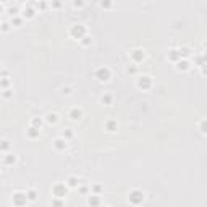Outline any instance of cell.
Listing matches in <instances>:
<instances>
[{
    "instance_id": "cell-1",
    "label": "cell",
    "mask_w": 207,
    "mask_h": 207,
    "mask_svg": "<svg viewBox=\"0 0 207 207\" xmlns=\"http://www.w3.org/2000/svg\"><path fill=\"white\" fill-rule=\"evenodd\" d=\"M70 36L74 39H81L83 36H86V28L83 25H73L70 29Z\"/></svg>"
},
{
    "instance_id": "cell-2",
    "label": "cell",
    "mask_w": 207,
    "mask_h": 207,
    "mask_svg": "<svg viewBox=\"0 0 207 207\" xmlns=\"http://www.w3.org/2000/svg\"><path fill=\"white\" fill-rule=\"evenodd\" d=\"M151 86H152V79L149 76H139L138 78V88L139 89H142V91H147V89H151Z\"/></svg>"
},
{
    "instance_id": "cell-3",
    "label": "cell",
    "mask_w": 207,
    "mask_h": 207,
    "mask_svg": "<svg viewBox=\"0 0 207 207\" xmlns=\"http://www.w3.org/2000/svg\"><path fill=\"white\" fill-rule=\"evenodd\" d=\"M142 199H144V193H142V191L134 189V191H131V193H130V202L134 204V206L141 204V202H142Z\"/></svg>"
},
{
    "instance_id": "cell-4",
    "label": "cell",
    "mask_w": 207,
    "mask_h": 207,
    "mask_svg": "<svg viewBox=\"0 0 207 207\" xmlns=\"http://www.w3.org/2000/svg\"><path fill=\"white\" fill-rule=\"evenodd\" d=\"M67 191H68V188L63 185V183H57V185H53V188H52L53 196H57V197H63L65 194H67Z\"/></svg>"
},
{
    "instance_id": "cell-5",
    "label": "cell",
    "mask_w": 207,
    "mask_h": 207,
    "mask_svg": "<svg viewBox=\"0 0 207 207\" xmlns=\"http://www.w3.org/2000/svg\"><path fill=\"white\" fill-rule=\"evenodd\" d=\"M95 78H97L99 81H109V78H110V70H109V68H105V67L99 68V70L95 71Z\"/></svg>"
},
{
    "instance_id": "cell-6",
    "label": "cell",
    "mask_w": 207,
    "mask_h": 207,
    "mask_svg": "<svg viewBox=\"0 0 207 207\" xmlns=\"http://www.w3.org/2000/svg\"><path fill=\"white\" fill-rule=\"evenodd\" d=\"M26 202H28L26 193H15L13 194V204L15 206H25Z\"/></svg>"
},
{
    "instance_id": "cell-7",
    "label": "cell",
    "mask_w": 207,
    "mask_h": 207,
    "mask_svg": "<svg viewBox=\"0 0 207 207\" xmlns=\"http://www.w3.org/2000/svg\"><path fill=\"white\" fill-rule=\"evenodd\" d=\"M191 68V63L188 58H180L178 62H176V70L178 71H188Z\"/></svg>"
},
{
    "instance_id": "cell-8",
    "label": "cell",
    "mask_w": 207,
    "mask_h": 207,
    "mask_svg": "<svg viewBox=\"0 0 207 207\" xmlns=\"http://www.w3.org/2000/svg\"><path fill=\"white\" fill-rule=\"evenodd\" d=\"M131 58H133V62L139 63V62H142V60H144V52L141 49H134L133 52H131Z\"/></svg>"
},
{
    "instance_id": "cell-9",
    "label": "cell",
    "mask_w": 207,
    "mask_h": 207,
    "mask_svg": "<svg viewBox=\"0 0 207 207\" xmlns=\"http://www.w3.org/2000/svg\"><path fill=\"white\" fill-rule=\"evenodd\" d=\"M167 58L170 60V62H173V63H176L180 60V53H178V49H170L168 53H167Z\"/></svg>"
},
{
    "instance_id": "cell-10",
    "label": "cell",
    "mask_w": 207,
    "mask_h": 207,
    "mask_svg": "<svg viewBox=\"0 0 207 207\" xmlns=\"http://www.w3.org/2000/svg\"><path fill=\"white\" fill-rule=\"evenodd\" d=\"M53 146H55V149L57 151H65L67 149V139H62V138H58V139H55L53 141Z\"/></svg>"
},
{
    "instance_id": "cell-11",
    "label": "cell",
    "mask_w": 207,
    "mask_h": 207,
    "mask_svg": "<svg viewBox=\"0 0 207 207\" xmlns=\"http://www.w3.org/2000/svg\"><path fill=\"white\" fill-rule=\"evenodd\" d=\"M81 116H83V110L81 109H71L70 110V118L71 120H74V121H76V120H79Z\"/></svg>"
},
{
    "instance_id": "cell-12",
    "label": "cell",
    "mask_w": 207,
    "mask_h": 207,
    "mask_svg": "<svg viewBox=\"0 0 207 207\" xmlns=\"http://www.w3.org/2000/svg\"><path fill=\"white\" fill-rule=\"evenodd\" d=\"M178 53H180V58H188V57L191 55V50L188 49V47H180Z\"/></svg>"
},
{
    "instance_id": "cell-13",
    "label": "cell",
    "mask_w": 207,
    "mask_h": 207,
    "mask_svg": "<svg viewBox=\"0 0 207 207\" xmlns=\"http://www.w3.org/2000/svg\"><path fill=\"white\" fill-rule=\"evenodd\" d=\"M28 136H29V138H32V139H34V138H37V136H39V128L31 126V128L28 130Z\"/></svg>"
},
{
    "instance_id": "cell-14",
    "label": "cell",
    "mask_w": 207,
    "mask_h": 207,
    "mask_svg": "<svg viewBox=\"0 0 207 207\" xmlns=\"http://www.w3.org/2000/svg\"><path fill=\"white\" fill-rule=\"evenodd\" d=\"M78 185H79V180H78L76 176H70V178H68V186H70V188H78Z\"/></svg>"
},
{
    "instance_id": "cell-15",
    "label": "cell",
    "mask_w": 207,
    "mask_h": 207,
    "mask_svg": "<svg viewBox=\"0 0 207 207\" xmlns=\"http://www.w3.org/2000/svg\"><path fill=\"white\" fill-rule=\"evenodd\" d=\"M34 15H36V11H34V8H25V11H23V16L25 18H34Z\"/></svg>"
},
{
    "instance_id": "cell-16",
    "label": "cell",
    "mask_w": 207,
    "mask_h": 207,
    "mask_svg": "<svg viewBox=\"0 0 207 207\" xmlns=\"http://www.w3.org/2000/svg\"><path fill=\"white\" fill-rule=\"evenodd\" d=\"M88 204L89 206H99V204H100V199H99L97 196H89V199H88Z\"/></svg>"
},
{
    "instance_id": "cell-17",
    "label": "cell",
    "mask_w": 207,
    "mask_h": 207,
    "mask_svg": "<svg viewBox=\"0 0 207 207\" xmlns=\"http://www.w3.org/2000/svg\"><path fill=\"white\" fill-rule=\"evenodd\" d=\"M4 162L7 165H11V163H15V162H16V157H15L13 154H7V155H5V159H4Z\"/></svg>"
},
{
    "instance_id": "cell-18",
    "label": "cell",
    "mask_w": 207,
    "mask_h": 207,
    "mask_svg": "<svg viewBox=\"0 0 207 207\" xmlns=\"http://www.w3.org/2000/svg\"><path fill=\"white\" fill-rule=\"evenodd\" d=\"M105 128L109 131H115L116 130V121H113V120H109V121L105 123Z\"/></svg>"
},
{
    "instance_id": "cell-19",
    "label": "cell",
    "mask_w": 207,
    "mask_h": 207,
    "mask_svg": "<svg viewBox=\"0 0 207 207\" xmlns=\"http://www.w3.org/2000/svg\"><path fill=\"white\" fill-rule=\"evenodd\" d=\"M100 102H102V104H105V105H110V104H112V95L104 94V95L100 97Z\"/></svg>"
},
{
    "instance_id": "cell-20",
    "label": "cell",
    "mask_w": 207,
    "mask_h": 207,
    "mask_svg": "<svg viewBox=\"0 0 207 207\" xmlns=\"http://www.w3.org/2000/svg\"><path fill=\"white\" fill-rule=\"evenodd\" d=\"M26 196H28V201H36L37 199V193H36L34 189H29L28 193H26Z\"/></svg>"
},
{
    "instance_id": "cell-21",
    "label": "cell",
    "mask_w": 207,
    "mask_h": 207,
    "mask_svg": "<svg viewBox=\"0 0 207 207\" xmlns=\"http://www.w3.org/2000/svg\"><path fill=\"white\" fill-rule=\"evenodd\" d=\"M8 147H10V141H2V142H0V149H2V151H8Z\"/></svg>"
},
{
    "instance_id": "cell-22",
    "label": "cell",
    "mask_w": 207,
    "mask_h": 207,
    "mask_svg": "<svg viewBox=\"0 0 207 207\" xmlns=\"http://www.w3.org/2000/svg\"><path fill=\"white\" fill-rule=\"evenodd\" d=\"M31 123H32V126L41 128V125H42V120H41V118H32V120H31Z\"/></svg>"
},
{
    "instance_id": "cell-23",
    "label": "cell",
    "mask_w": 207,
    "mask_h": 207,
    "mask_svg": "<svg viewBox=\"0 0 207 207\" xmlns=\"http://www.w3.org/2000/svg\"><path fill=\"white\" fill-rule=\"evenodd\" d=\"M47 121L49 123H57V113H49V115H47Z\"/></svg>"
},
{
    "instance_id": "cell-24",
    "label": "cell",
    "mask_w": 207,
    "mask_h": 207,
    "mask_svg": "<svg viewBox=\"0 0 207 207\" xmlns=\"http://www.w3.org/2000/svg\"><path fill=\"white\" fill-rule=\"evenodd\" d=\"M100 5H102V8H110L112 7V0H102Z\"/></svg>"
},
{
    "instance_id": "cell-25",
    "label": "cell",
    "mask_w": 207,
    "mask_h": 207,
    "mask_svg": "<svg viewBox=\"0 0 207 207\" xmlns=\"http://www.w3.org/2000/svg\"><path fill=\"white\" fill-rule=\"evenodd\" d=\"M73 5L76 8H81L83 5H84V0H73Z\"/></svg>"
},
{
    "instance_id": "cell-26",
    "label": "cell",
    "mask_w": 207,
    "mask_h": 207,
    "mask_svg": "<svg viewBox=\"0 0 207 207\" xmlns=\"http://www.w3.org/2000/svg\"><path fill=\"white\" fill-rule=\"evenodd\" d=\"M0 29H2L4 32L10 31V25H8V23H2V25H0Z\"/></svg>"
},
{
    "instance_id": "cell-27",
    "label": "cell",
    "mask_w": 207,
    "mask_h": 207,
    "mask_svg": "<svg viewBox=\"0 0 207 207\" xmlns=\"http://www.w3.org/2000/svg\"><path fill=\"white\" fill-rule=\"evenodd\" d=\"M83 46H89V44H91V37H88V36H83Z\"/></svg>"
},
{
    "instance_id": "cell-28",
    "label": "cell",
    "mask_w": 207,
    "mask_h": 207,
    "mask_svg": "<svg viewBox=\"0 0 207 207\" xmlns=\"http://www.w3.org/2000/svg\"><path fill=\"white\" fill-rule=\"evenodd\" d=\"M199 128H201V133L202 134H206V120H202V121H201V125H199Z\"/></svg>"
},
{
    "instance_id": "cell-29",
    "label": "cell",
    "mask_w": 207,
    "mask_h": 207,
    "mask_svg": "<svg viewBox=\"0 0 207 207\" xmlns=\"http://www.w3.org/2000/svg\"><path fill=\"white\" fill-rule=\"evenodd\" d=\"M11 25L20 26V25H21V18H13V20H11Z\"/></svg>"
},
{
    "instance_id": "cell-30",
    "label": "cell",
    "mask_w": 207,
    "mask_h": 207,
    "mask_svg": "<svg viewBox=\"0 0 207 207\" xmlns=\"http://www.w3.org/2000/svg\"><path fill=\"white\" fill-rule=\"evenodd\" d=\"M71 136H73V133H71L70 130H67V131H65V133H63V138H67V139H70Z\"/></svg>"
},
{
    "instance_id": "cell-31",
    "label": "cell",
    "mask_w": 207,
    "mask_h": 207,
    "mask_svg": "<svg viewBox=\"0 0 207 207\" xmlns=\"http://www.w3.org/2000/svg\"><path fill=\"white\" fill-rule=\"evenodd\" d=\"M92 191H94V193H100V191H102V186H99V185L92 186Z\"/></svg>"
},
{
    "instance_id": "cell-32",
    "label": "cell",
    "mask_w": 207,
    "mask_h": 207,
    "mask_svg": "<svg viewBox=\"0 0 207 207\" xmlns=\"http://www.w3.org/2000/svg\"><path fill=\"white\" fill-rule=\"evenodd\" d=\"M53 7H55V8H60V7H62V2H60V0H53Z\"/></svg>"
},
{
    "instance_id": "cell-33",
    "label": "cell",
    "mask_w": 207,
    "mask_h": 207,
    "mask_svg": "<svg viewBox=\"0 0 207 207\" xmlns=\"http://www.w3.org/2000/svg\"><path fill=\"white\" fill-rule=\"evenodd\" d=\"M8 13H10V15H13V16H15V15L18 13V8H10V10H8Z\"/></svg>"
},
{
    "instance_id": "cell-34",
    "label": "cell",
    "mask_w": 207,
    "mask_h": 207,
    "mask_svg": "<svg viewBox=\"0 0 207 207\" xmlns=\"http://www.w3.org/2000/svg\"><path fill=\"white\" fill-rule=\"evenodd\" d=\"M4 95H5V97H11V91H8V89H7V92H4Z\"/></svg>"
},
{
    "instance_id": "cell-35",
    "label": "cell",
    "mask_w": 207,
    "mask_h": 207,
    "mask_svg": "<svg viewBox=\"0 0 207 207\" xmlns=\"http://www.w3.org/2000/svg\"><path fill=\"white\" fill-rule=\"evenodd\" d=\"M2 86H4V88H7V86H8V79H2Z\"/></svg>"
},
{
    "instance_id": "cell-36",
    "label": "cell",
    "mask_w": 207,
    "mask_h": 207,
    "mask_svg": "<svg viewBox=\"0 0 207 207\" xmlns=\"http://www.w3.org/2000/svg\"><path fill=\"white\" fill-rule=\"evenodd\" d=\"M62 92H63V94H70V88H63V91H62Z\"/></svg>"
},
{
    "instance_id": "cell-37",
    "label": "cell",
    "mask_w": 207,
    "mask_h": 207,
    "mask_svg": "<svg viewBox=\"0 0 207 207\" xmlns=\"http://www.w3.org/2000/svg\"><path fill=\"white\" fill-rule=\"evenodd\" d=\"M39 7H41V8H42V10H44V8L47 7V4H46V2H41V4H39Z\"/></svg>"
},
{
    "instance_id": "cell-38",
    "label": "cell",
    "mask_w": 207,
    "mask_h": 207,
    "mask_svg": "<svg viewBox=\"0 0 207 207\" xmlns=\"http://www.w3.org/2000/svg\"><path fill=\"white\" fill-rule=\"evenodd\" d=\"M136 71V67H131V68H128V73H134Z\"/></svg>"
},
{
    "instance_id": "cell-39",
    "label": "cell",
    "mask_w": 207,
    "mask_h": 207,
    "mask_svg": "<svg viewBox=\"0 0 207 207\" xmlns=\"http://www.w3.org/2000/svg\"><path fill=\"white\" fill-rule=\"evenodd\" d=\"M53 204H55V206H62L63 202H62V201H57V199H55V201H53Z\"/></svg>"
},
{
    "instance_id": "cell-40",
    "label": "cell",
    "mask_w": 207,
    "mask_h": 207,
    "mask_svg": "<svg viewBox=\"0 0 207 207\" xmlns=\"http://www.w3.org/2000/svg\"><path fill=\"white\" fill-rule=\"evenodd\" d=\"M4 13V7H2V5H0V15Z\"/></svg>"
},
{
    "instance_id": "cell-41",
    "label": "cell",
    "mask_w": 207,
    "mask_h": 207,
    "mask_svg": "<svg viewBox=\"0 0 207 207\" xmlns=\"http://www.w3.org/2000/svg\"><path fill=\"white\" fill-rule=\"evenodd\" d=\"M0 2H7V0H0Z\"/></svg>"
},
{
    "instance_id": "cell-42",
    "label": "cell",
    "mask_w": 207,
    "mask_h": 207,
    "mask_svg": "<svg viewBox=\"0 0 207 207\" xmlns=\"http://www.w3.org/2000/svg\"><path fill=\"white\" fill-rule=\"evenodd\" d=\"M20 2H26V0H20Z\"/></svg>"
}]
</instances>
